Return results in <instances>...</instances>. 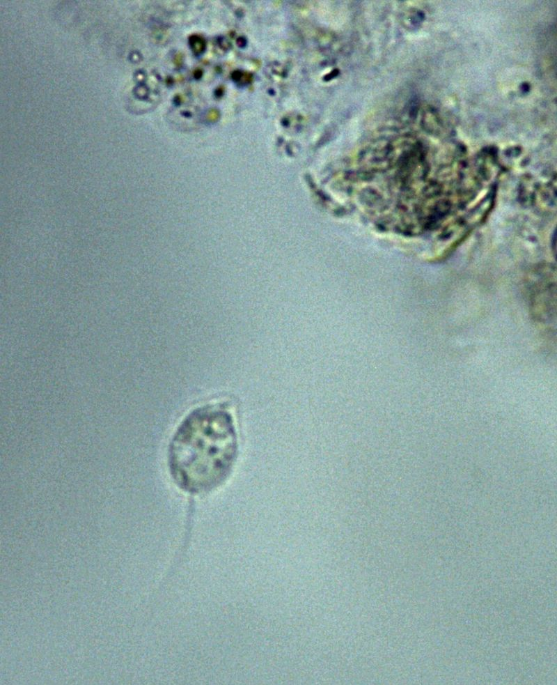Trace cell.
Masks as SVG:
<instances>
[{
	"label": "cell",
	"mask_w": 557,
	"mask_h": 685,
	"mask_svg": "<svg viewBox=\"0 0 557 685\" xmlns=\"http://www.w3.org/2000/svg\"><path fill=\"white\" fill-rule=\"evenodd\" d=\"M203 41L201 38L198 37H192L191 40V44L192 48L196 49V52H202L204 46L203 45Z\"/></svg>",
	"instance_id": "obj_2"
},
{
	"label": "cell",
	"mask_w": 557,
	"mask_h": 685,
	"mask_svg": "<svg viewBox=\"0 0 557 685\" xmlns=\"http://www.w3.org/2000/svg\"><path fill=\"white\" fill-rule=\"evenodd\" d=\"M237 452L231 414L221 405L203 406L187 415L173 436L168 454L170 473L183 491L207 493L227 478Z\"/></svg>",
	"instance_id": "obj_1"
}]
</instances>
